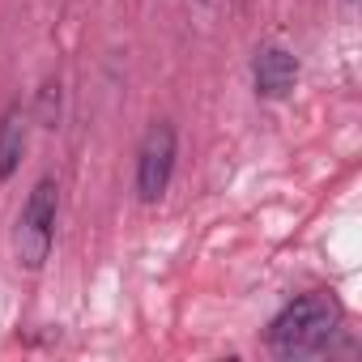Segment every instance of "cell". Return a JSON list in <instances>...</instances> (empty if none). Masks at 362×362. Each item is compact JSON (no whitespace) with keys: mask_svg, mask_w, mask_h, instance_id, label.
I'll list each match as a JSON object with an SVG mask.
<instances>
[{"mask_svg":"<svg viewBox=\"0 0 362 362\" xmlns=\"http://www.w3.org/2000/svg\"><path fill=\"white\" fill-rule=\"evenodd\" d=\"M341 324H345V303L332 290H307L269 320L264 345L277 358H311L332 345Z\"/></svg>","mask_w":362,"mask_h":362,"instance_id":"obj_1","label":"cell"},{"mask_svg":"<svg viewBox=\"0 0 362 362\" xmlns=\"http://www.w3.org/2000/svg\"><path fill=\"white\" fill-rule=\"evenodd\" d=\"M56 218H60V184L52 175H43L26 192L22 214L13 222V256L26 273H39L47 264L52 243H56Z\"/></svg>","mask_w":362,"mask_h":362,"instance_id":"obj_2","label":"cell"},{"mask_svg":"<svg viewBox=\"0 0 362 362\" xmlns=\"http://www.w3.org/2000/svg\"><path fill=\"white\" fill-rule=\"evenodd\" d=\"M175 158H179V132L170 119H153L136 145V170H132V188L141 205H158L170 188L175 175Z\"/></svg>","mask_w":362,"mask_h":362,"instance_id":"obj_3","label":"cell"},{"mask_svg":"<svg viewBox=\"0 0 362 362\" xmlns=\"http://www.w3.org/2000/svg\"><path fill=\"white\" fill-rule=\"evenodd\" d=\"M298 86V56L286 43H260L252 56V90L264 103H281L290 98Z\"/></svg>","mask_w":362,"mask_h":362,"instance_id":"obj_4","label":"cell"},{"mask_svg":"<svg viewBox=\"0 0 362 362\" xmlns=\"http://www.w3.org/2000/svg\"><path fill=\"white\" fill-rule=\"evenodd\" d=\"M30 107L22 98H9L5 111H0V184L22 170L26 162V149H30Z\"/></svg>","mask_w":362,"mask_h":362,"instance_id":"obj_5","label":"cell"},{"mask_svg":"<svg viewBox=\"0 0 362 362\" xmlns=\"http://www.w3.org/2000/svg\"><path fill=\"white\" fill-rule=\"evenodd\" d=\"M30 119L43 124V128H56V119H60V81H43V90L30 107Z\"/></svg>","mask_w":362,"mask_h":362,"instance_id":"obj_6","label":"cell"},{"mask_svg":"<svg viewBox=\"0 0 362 362\" xmlns=\"http://www.w3.org/2000/svg\"><path fill=\"white\" fill-rule=\"evenodd\" d=\"M345 5H354V0H345Z\"/></svg>","mask_w":362,"mask_h":362,"instance_id":"obj_7","label":"cell"}]
</instances>
